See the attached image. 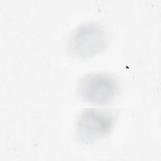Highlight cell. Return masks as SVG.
<instances>
[{
  "label": "cell",
  "mask_w": 161,
  "mask_h": 161,
  "mask_svg": "<svg viewBox=\"0 0 161 161\" xmlns=\"http://www.w3.org/2000/svg\"><path fill=\"white\" fill-rule=\"evenodd\" d=\"M118 117L111 109L86 108L75 119V135L81 143L89 144L106 136L112 131Z\"/></svg>",
  "instance_id": "1"
},
{
  "label": "cell",
  "mask_w": 161,
  "mask_h": 161,
  "mask_svg": "<svg viewBox=\"0 0 161 161\" xmlns=\"http://www.w3.org/2000/svg\"><path fill=\"white\" fill-rule=\"evenodd\" d=\"M108 42L105 28L97 23L88 21L72 31L68 40L67 49L72 55L87 58L103 52Z\"/></svg>",
  "instance_id": "2"
},
{
  "label": "cell",
  "mask_w": 161,
  "mask_h": 161,
  "mask_svg": "<svg viewBox=\"0 0 161 161\" xmlns=\"http://www.w3.org/2000/svg\"><path fill=\"white\" fill-rule=\"evenodd\" d=\"M116 79L104 72H93L82 77L77 86V93L83 101L97 106L112 102L119 92Z\"/></svg>",
  "instance_id": "3"
}]
</instances>
